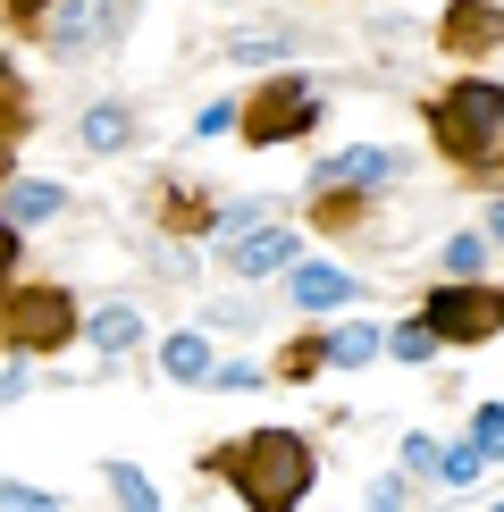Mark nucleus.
<instances>
[{"instance_id": "nucleus-2", "label": "nucleus", "mask_w": 504, "mask_h": 512, "mask_svg": "<svg viewBox=\"0 0 504 512\" xmlns=\"http://www.w3.org/2000/svg\"><path fill=\"white\" fill-rule=\"evenodd\" d=\"M68 336H76V294L68 286H17V294H0V345L9 353H68Z\"/></svg>"}, {"instance_id": "nucleus-28", "label": "nucleus", "mask_w": 504, "mask_h": 512, "mask_svg": "<svg viewBox=\"0 0 504 512\" xmlns=\"http://www.w3.org/2000/svg\"><path fill=\"white\" fill-rule=\"evenodd\" d=\"M9 9H17V17H42V9H51V0H9Z\"/></svg>"}, {"instance_id": "nucleus-3", "label": "nucleus", "mask_w": 504, "mask_h": 512, "mask_svg": "<svg viewBox=\"0 0 504 512\" xmlns=\"http://www.w3.org/2000/svg\"><path fill=\"white\" fill-rule=\"evenodd\" d=\"M429 135H437V152H454V160H479V152H496V135H504V84H454L446 101L429 110Z\"/></svg>"}, {"instance_id": "nucleus-20", "label": "nucleus", "mask_w": 504, "mask_h": 512, "mask_svg": "<svg viewBox=\"0 0 504 512\" xmlns=\"http://www.w3.org/2000/svg\"><path fill=\"white\" fill-rule=\"evenodd\" d=\"M446 269H454V277H479V269H488V236H471V227L446 236Z\"/></svg>"}, {"instance_id": "nucleus-25", "label": "nucleus", "mask_w": 504, "mask_h": 512, "mask_svg": "<svg viewBox=\"0 0 504 512\" xmlns=\"http://www.w3.org/2000/svg\"><path fill=\"white\" fill-rule=\"evenodd\" d=\"M17 269V219H0V277Z\"/></svg>"}, {"instance_id": "nucleus-8", "label": "nucleus", "mask_w": 504, "mask_h": 512, "mask_svg": "<svg viewBox=\"0 0 504 512\" xmlns=\"http://www.w3.org/2000/svg\"><path fill=\"white\" fill-rule=\"evenodd\" d=\"M286 261H294V236H286V227H261V219H252V227L227 236V269H236V277H278Z\"/></svg>"}, {"instance_id": "nucleus-1", "label": "nucleus", "mask_w": 504, "mask_h": 512, "mask_svg": "<svg viewBox=\"0 0 504 512\" xmlns=\"http://www.w3.org/2000/svg\"><path fill=\"white\" fill-rule=\"evenodd\" d=\"M210 471L236 487L244 504L286 512V504L311 496V471H320V462H311V445L294 437V429H252V437H236V445H219V454H210Z\"/></svg>"}, {"instance_id": "nucleus-24", "label": "nucleus", "mask_w": 504, "mask_h": 512, "mask_svg": "<svg viewBox=\"0 0 504 512\" xmlns=\"http://www.w3.org/2000/svg\"><path fill=\"white\" fill-rule=\"evenodd\" d=\"M404 471H437V445L429 437H404Z\"/></svg>"}, {"instance_id": "nucleus-14", "label": "nucleus", "mask_w": 504, "mask_h": 512, "mask_svg": "<svg viewBox=\"0 0 504 512\" xmlns=\"http://www.w3.org/2000/svg\"><path fill=\"white\" fill-rule=\"evenodd\" d=\"M160 370L177 378V387H202V378L219 370V361H210V336H168V345H160Z\"/></svg>"}, {"instance_id": "nucleus-27", "label": "nucleus", "mask_w": 504, "mask_h": 512, "mask_svg": "<svg viewBox=\"0 0 504 512\" xmlns=\"http://www.w3.org/2000/svg\"><path fill=\"white\" fill-rule=\"evenodd\" d=\"M488 244H504V202H496V210H488Z\"/></svg>"}, {"instance_id": "nucleus-17", "label": "nucleus", "mask_w": 504, "mask_h": 512, "mask_svg": "<svg viewBox=\"0 0 504 512\" xmlns=\"http://www.w3.org/2000/svg\"><path fill=\"white\" fill-rule=\"evenodd\" d=\"M110 496H118V504H135V512H152V504H160V487L143 479L135 462H110Z\"/></svg>"}, {"instance_id": "nucleus-11", "label": "nucleus", "mask_w": 504, "mask_h": 512, "mask_svg": "<svg viewBox=\"0 0 504 512\" xmlns=\"http://www.w3.org/2000/svg\"><path fill=\"white\" fill-rule=\"evenodd\" d=\"M404 177V152H336L320 160V185H395Z\"/></svg>"}, {"instance_id": "nucleus-26", "label": "nucleus", "mask_w": 504, "mask_h": 512, "mask_svg": "<svg viewBox=\"0 0 504 512\" xmlns=\"http://www.w3.org/2000/svg\"><path fill=\"white\" fill-rule=\"evenodd\" d=\"M9 84H17V76L0 68V93H9ZM9 160H17V152H9V126H0V177H9Z\"/></svg>"}, {"instance_id": "nucleus-15", "label": "nucleus", "mask_w": 504, "mask_h": 512, "mask_svg": "<svg viewBox=\"0 0 504 512\" xmlns=\"http://www.w3.org/2000/svg\"><path fill=\"white\" fill-rule=\"evenodd\" d=\"M328 361H336V370H362V361H378V328H362V319H353V328H336V336H328Z\"/></svg>"}, {"instance_id": "nucleus-9", "label": "nucleus", "mask_w": 504, "mask_h": 512, "mask_svg": "<svg viewBox=\"0 0 504 512\" xmlns=\"http://www.w3.org/2000/svg\"><path fill=\"white\" fill-rule=\"evenodd\" d=\"M286 294H294L303 311H336V303H353L362 286H353L336 261H286Z\"/></svg>"}, {"instance_id": "nucleus-19", "label": "nucleus", "mask_w": 504, "mask_h": 512, "mask_svg": "<svg viewBox=\"0 0 504 512\" xmlns=\"http://www.w3.org/2000/svg\"><path fill=\"white\" fill-rule=\"evenodd\" d=\"M294 51V34H278V26H269V34H236V42H227V59H252V68H261V59H286Z\"/></svg>"}, {"instance_id": "nucleus-22", "label": "nucleus", "mask_w": 504, "mask_h": 512, "mask_svg": "<svg viewBox=\"0 0 504 512\" xmlns=\"http://www.w3.org/2000/svg\"><path fill=\"white\" fill-rule=\"evenodd\" d=\"M0 504H9V512H51V487H26V479H0Z\"/></svg>"}, {"instance_id": "nucleus-13", "label": "nucleus", "mask_w": 504, "mask_h": 512, "mask_svg": "<svg viewBox=\"0 0 504 512\" xmlns=\"http://www.w3.org/2000/svg\"><path fill=\"white\" fill-rule=\"evenodd\" d=\"M59 210H68V185H9L0 194V219H17V227H42Z\"/></svg>"}, {"instance_id": "nucleus-16", "label": "nucleus", "mask_w": 504, "mask_h": 512, "mask_svg": "<svg viewBox=\"0 0 504 512\" xmlns=\"http://www.w3.org/2000/svg\"><path fill=\"white\" fill-rule=\"evenodd\" d=\"M378 353H395V361H429V353H437V328H429V319H404L395 336H378Z\"/></svg>"}, {"instance_id": "nucleus-4", "label": "nucleus", "mask_w": 504, "mask_h": 512, "mask_svg": "<svg viewBox=\"0 0 504 512\" xmlns=\"http://www.w3.org/2000/svg\"><path fill=\"white\" fill-rule=\"evenodd\" d=\"M311 126H320V84L311 76H269L261 93H252V110H244L252 143H294V135H311Z\"/></svg>"}, {"instance_id": "nucleus-12", "label": "nucleus", "mask_w": 504, "mask_h": 512, "mask_svg": "<svg viewBox=\"0 0 504 512\" xmlns=\"http://www.w3.org/2000/svg\"><path fill=\"white\" fill-rule=\"evenodd\" d=\"M76 143L84 152H126V143H135V110H126V101H93V110L76 118Z\"/></svg>"}, {"instance_id": "nucleus-18", "label": "nucleus", "mask_w": 504, "mask_h": 512, "mask_svg": "<svg viewBox=\"0 0 504 512\" xmlns=\"http://www.w3.org/2000/svg\"><path fill=\"white\" fill-rule=\"evenodd\" d=\"M479 471H488V454H479V445H446V454H437V479H446V487H471Z\"/></svg>"}, {"instance_id": "nucleus-10", "label": "nucleus", "mask_w": 504, "mask_h": 512, "mask_svg": "<svg viewBox=\"0 0 504 512\" xmlns=\"http://www.w3.org/2000/svg\"><path fill=\"white\" fill-rule=\"evenodd\" d=\"M93 345L110 353V361H135L143 345H152V328H143L135 303H110V311H93Z\"/></svg>"}, {"instance_id": "nucleus-7", "label": "nucleus", "mask_w": 504, "mask_h": 512, "mask_svg": "<svg viewBox=\"0 0 504 512\" xmlns=\"http://www.w3.org/2000/svg\"><path fill=\"white\" fill-rule=\"evenodd\" d=\"M504 42V0H454L446 9V51L454 59H479Z\"/></svg>"}, {"instance_id": "nucleus-23", "label": "nucleus", "mask_w": 504, "mask_h": 512, "mask_svg": "<svg viewBox=\"0 0 504 512\" xmlns=\"http://www.w3.org/2000/svg\"><path fill=\"white\" fill-rule=\"evenodd\" d=\"M320 361H328V345H320V336H303V345L286 353V378H311V370H320Z\"/></svg>"}, {"instance_id": "nucleus-21", "label": "nucleus", "mask_w": 504, "mask_h": 512, "mask_svg": "<svg viewBox=\"0 0 504 512\" xmlns=\"http://www.w3.org/2000/svg\"><path fill=\"white\" fill-rule=\"evenodd\" d=\"M471 445L488 462H504V403H479V412H471Z\"/></svg>"}, {"instance_id": "nucleus-6", "label": "nucleus", "mask_w": 504, "mask_h": 512, "mask_svg": "<svg viewBox=\"0 0 504 512\" xmlns=\"http://www.w3.org/2000/svg\"><path fill=\"white\" fill-rule=\"evenodd\" d=\"M135 26V0H59V26H51V51L59 59H84V51H110V42Z\"/></svg>"}, {"instance_id": "nucleus-5", "label": "nucleus", "mask_w": 504, "mask_h": 512, "mask_svg": "<svg viewBox=\"0 0 504 512\" xmlns=\"http://www.w3.org/2000/svg\"><path fill=\"white\" fill-rule=\"evenodd\" d=\"M420 319L437 328V345H479V336H496V328H504V294H496V286H479V277H471V286H437Z\"/></svg>"}]
</instances>
